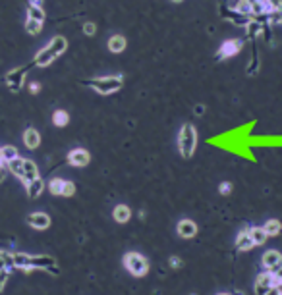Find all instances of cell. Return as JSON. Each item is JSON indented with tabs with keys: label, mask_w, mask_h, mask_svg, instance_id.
Listing matches in <instances>:
<instances>
[{
	"label": "cell",
	"mask_w": 282,
	"mask_h": 295,
	"mask_svg": "<svg viewBox=\"0 0 282 295\" xmlns=\"http://www.w3.org/2000/svg\"><path fill=\"white\" fill-rule=\"evenodd\" d=\"M0 289H2V287H0Z\"/></svg>",
	"instance_id": "obj_43"
},
{
	"label": "cell",
	"mask_w": 282,
	"mask_h": 295,
	"mask_svg": "<svg viewBox=\"0 0 282 295\" xmlns=\"http://www.w3.org/2000/svg\"><path fill=\"white\" fill-rule=\"evenodd\" d=\"M245 31H247L249 39H257L263 33V23H259L257 19H252V21L245 25Z\"/></svg>",
	"instance_id": "obj_23"
},
{
	"label": "cell",
	"mask_w": 282,
	"mask_h": 295,
	"mask_svg": "<svg viewBox=\"0 0 282 295\" xmlns=\"http://www.w3.org/2000/svg\"><path fill=\"white\" fill-rule=\"evenodd\" d=\"M6 168H8L14 176H18V178L21 180V176H23V158H20V156L14 158V160H10L8 164H6Z\"/></svg>",
	"instance_id": "obj_22"
},
{
	"label": "cell",
	"mask_w": 282,
	"mask_h": 295,
	"mask_svg": "<svg viewBox=\"0 0 282 295\" xmlns=\"http://www.w3.org/2000/svg\"><path fill=\"white\" fill-rule=\"evenodd\" d=\"M25 187H27V195L29 197H33V199H37L41 193L45 191V181L41 180V178H37V180L29 181V183H25Z\"/></svg>",
	"instance_id": "obj_19"
},
{
	"label": "cell",
	"mask_w": 282,
	"mask_h": 295,
	"mask_svg": "<svg viewBox=\"0 0 282 295\" xmlns=\"http://www.w3.org/2000/svg\"><path fill=\"white\" fill-rule=\"evenodd\" d=\"M178 234H180V238H184V239L195 238L197 226H195L194 220H180V222H178Z\"/></svg>",
	"instance_id": "obj_13"
},
{
	"label": "cell",
	"mask_w": 282,
	"mask_h": 295,
	"mask_svg": "<svg viewBox=\"0 0 282 295\" xmlns=\"http://www.w3.org/2000/svg\"><path fill=\"white\" fill-rule=\"evenodd\" d=\"M195 145H197V134H195V127L192 124L182 125L180 135H178V149L182 152L184 158H190L195 151Z\"/></svg>",
	"instance_id": "obj_1"
},
{
	"label": "cell",
	"mask_w": 282,
	"mask_h": 295,
	"mask_svg": "<svg viewBox=\"0 0 282 295\" xmlns=\"http://www.w3.org/2000/svg\"><path fill=\"white\" fill-rule=\"evenodd\" d=\"M56 58H58V56H56V54L52 52V48H50L49 45H47V47L41 48L39 52L35 54V60H33V64H35V66H39V68H47L49 64H52V62H54Z\"/></svg>",
	"instance_id": "obj_10"
},
{
	"label": "cell",
	"mask_w": 282,
	"mask_h": 295,
	"mask_svg": "<svg viewBox=\"0 0 282 295\" xmlns=\"http://www.w3.org/2000/svg\"><path fill=\"white\" fill-rule=\"evenodd\" d=\"M39 178V168L33 160H27L23 158V176H21V181L23 183H29V181L37 180Z\"/></svg>",
	"instance_id": "obj_11"
},
{
	"label": "cell",
	"mask_w": 282,
	"mask_h": 295,
	"mask_svg": "<svg viewBox=\"0 0 282 295\" xmlns=\"http://www.w3.org/2000/svg\"><path fill=\"white\" fill-rule=\"evenodd\" d=\"M29 6H39V8H43V0H29Z\"/></svg>",
	"instance_id": "obj_37"
},
{
	"label": "cell",
	"mask_w": 282,
	"mask_h": 295,
	"mask_svg": "<svg viewBox=\"0 0 282 295\" xmlns=\"http://www.w3.org/2000/svg\"><path fill=\"white\" fill-rule=\"evenodd\" d=\"M257 70H259V58H257V54H253L252 64H247V74L253 76V74H257Z\"/></svg>",
	"instance_id": "obj_31"
},
{
	"label": "cell",
	"mask_w": 282,
	"mask_h": 295,
	"mask_svg": "<svg viewBox=\"0 0 282 295\" xmlns=\"http://www.w3.org/2000/svg\"><path fill=\"white\" fill-rule=\"evenodd\" d=\"M267 295H282V293H280V291H278V287H276V286H272L271 289H269V293H267Z\"/></svg>",
	"instance_id": "obj_36"
},
{
	"label": "cell",
	"mask_w": 282,
	"mask_h": 295,
	"mask_svg": "<svg viewBox=\"0 0 282 295\" xmlns=\"http://www.w3.org/2000/svg\"><path fill=\"white\" fill-rule=\"evenodd\" d=\"M27 18L43 23V21H45V10L39 8V6H29V8H27Z\"/></svg>",
	"instance_id": "obj_27"
},
{
	"label": "cell",
	"mask_w": 282,
	"mask_h": 295,
	"mask_svg": "<svg viewBox=\"0 0 282 295\" xmlns=\"http://www.w3.org/2000/svg\"><path fill=\"white\" fill-rule=\"evenodd\" d=\"M172 2H182V0H172Z\"/></svg>",
	"instance_id": "obj_41"
},
{
	"label": "cell",
	"mask_w": 282,
	"mask_h": 295,
	"mask_svg": "<svg viewBox=\"0 0 282 295\" xmlns=\"http://www.w3.org/2000/svg\"><path fill=\"white\" fill-rule=\"evenodd\" d=\"M242 41L240 39H230V41H224L221 48H218V52H216V58L218 60H224V58H230L234 54H238L240 50H242Z\"/></svg>",
	"instance_id": "obj_6"
},
{
	"label": "cell",
	"mask_w": 282,
	"mask_h": 295,
	"mask_svg": "<svg viewBox=\"0 0 282 295\" xmlns=\"http://www.w3.org/2000/svg\"><path fill=\"white\" fill-rule=\"evenodd\" d=\"M230 295H245V293H243L242 289H234V291H232Z\"/></svg>",
	"instance_id": "obj_39"
},
{
	"label": "cell",
	"mask_w": 282,
	"mask_h": 295,
	"mask_svg": "<svg viewBox=\"0 0 282 295\" xmlns=\"http://www.w3.org/2000/svg\"><path fill=\"white\" fill-rule=\"evenodd\" d=\"M20 154H18V149L16 147H12V145H6V147H0V162L6 166L10 160L14 158H18Z\"/></svg>",
	"instance_id": "obj_18"
},
{
	"label": "cell",
	"mask_w": 282,
	"mask_h": 295,
	"mask_svg": "<svg viewBox=\"0 0 282 295\" xmlns=\"http://www.w3.org/2000/svg\"><path fill=\"white\" fill-rule=\"evenodd\" d=\"M12 263H14V268L31 270V255H25V253H14V255H12Z\"/></svg>",
	"instance_id": "obj_17"
},
{
	"label": "cell",
	"mask_w": 282,
	"mask_h": 295,
	"mask_svg": "<svg viewBox=\"0 0 282 295\" xmlns=\"http://www.w3.org/2000/svg\"><path fill=\"white\" fill-rule=\"evenodd\" d=\"M31 268H37V270L50 272L52 276H58L60 274V268H58L56 258L49 257V255H37V257H31Z\"/></svg>",
	"instance_id": "obj_4"
},
{
	"label": "cell",
	"mask_w": 282,
	"mask_h": 295,
	"mask_svg": "<svg viewBox=\"0 0 282 295\" xmlns=\"http://www.w3.org/2000/svg\"><path fill=\"white\" fill-rule=\"evenodd\" d=\"M126 37H122V35H112V37L108 39V50L110 52H114V54H120V52H124L126 50Z\"/></svg>",
	"instance_id": "obj_16"
},
{
	"label": "cell",
	"mask_w": 282,
	"mask_h": 295,
	"mask_svg": "<svg viewBox=\"0 0 282 295\" xmlns=\"http://www.w3.org/2000/svg\"><path fill=\"white\" fill-rule=\"evenodd\" d=\"M89 85H93V89L101 93V95H112L120 91V87L124 83V77L122 76H103V77H95L87 81Z\"/></svg>",
	"instance_id": "obj_2"
},
{
	"label": "cell",
	"mask_w": 282,
	"mask_h": 295,
	"mask_svg": "<svg viewBox=\"0 0 282 295\" xmlns=\"http://www.w3.org/2000/svg\"><path fill=\"white\" fill-rule=\"evenodd\" d=\"M249 236H252V239H253V243L255 245H263L265 241H267V234H265V230L263 228H249Z\"/></svg>",
	"instance_id": "obj_24"
},
{
	"label": "cell",
	"mask_w": 282,
	"mask_h": 295,
	"mask_svg": "<svg viewBox=\"0 0 282 295\" xmlns=\"http://www.w3.org/2000/svg\"><path fill=\"white\" fill-rule=\"evenodd\" d=\"M41 29H43V23L41 21H35V19H25V31L29 33V35H39Z\"/></svg>",
	"instance_id": "obj_28"
},
{
	"label": "cell",
	"mask_w": 282,
	"mask_h": 295,
	"mask_svg": "<svg viewBox=\"0 0 282 295\" xmlns=\"http://www.w3.org/2000/svg\"><path fill=\"white\" fill-rule=\"evenodd\" d=\"M274 278H272L271 272H265V274H259L257 280H255V295H267L269 289L274 286Z\"/></svg>",
	"instance_id": "obj_8"
},
{
	"label": "cell",
	"mask_w": 282,
	"mask_h": 295,
	"mask_svg": "<svg viewBox=\"0 0 282 295\" xmlns=\"http://www.w3.org/2000/svg\"><path fill=\"white\" fill-rule=\"evenodd\" d=\"M263 230H265L267 236H278L280 230H282V224L278 222V220H269V222L263 226Z\"/></svg>",
	"instance_id": "obj_25"
},
{
	"label": "cell",
	"mask_w": 282,
	"mask_h": 295,
	"mask_svg": "<svg viewBox=\"0 0 282 295\" xmlns=\"http://www.w3.org/2000/svg\"><path fill=\"white\" fill-rule=\"evenodd\" d=\"M263 267L267 268L271 274H274L276 270H280L282 268V255L278 251H267V253L263 255Z\"/></svg>",
	"instance_id": "obj_7"
},
{
	"label": "cell",
	"mask_w": 282,
	"mask_h": 295,
	"mask_svg": "<svg viewBox=\"0 0 282 295\" xmlns=\"http://www.w3.org/2000/svg\"><path fill=\"white\" fill-rule=\"evenodd\" d=\"M274 286L278 287V291H280V293H282V282H276V284H274Z\"/></svg>",
	"instance_id": "obj_40"
},
{
	"label": "cell",
	"mask_w": 282,
	"mask_h": 295,
	"mask_svg": "<svg viewBox=\"0 0 282 295\" xmlns=\"http://www.w3.org/2000/svg\"><path fill=\"white\" fill-rule=\"evenodd\" d=\"M25 76H27V68H18V70H12L8 72V76H6V85L10 91H20L23 83H25Z\"/></svg>",
	"instance_id": "obj_5"
},
{
	"label": "cell",
	"mask_w": 282,
	"mask_h": 295,
	"mask_svg": "<svg viewBox=\"0 0 282 295\" xmlns=\"http://www.w3.org/2000/svg\"><path fill=\"white\" fill-rule=\"evenodd\" d=\"M49 47L52 48V52H54L56 56H60V54L66 52V48H68V41H66L64 37H54L49 43Z\"/></svg>",
	"instance_id": "obj_21"
},
{
	"label": "cell",
	"mask_w": 282,
	"mask_h": 295,
	"mask_svg": "<svg viewBox=\"0 0 282 295\" xmlns=\"http://www.w3.org/2000/svg\"><path fill=\"white\" fill-rule=\"evenodd\" d=\"M230 191H232V183H228V181H226V183L221 185V193H223V195H228Z\"/></svg>",
	"instance_id": "obj_33"
},
{
	"label": "cell",
	"mask_w": 282,
	"mask_h": 295,
	"mask_svg": "<svg viewBox=\"0 0 282 295\" xmlns=\"http://www.w3.org/2000/svg\"><path fill=\"white\" fill-rule=\"evenodd\" d=\"M29 91H31V93H39L41 85L37 83V81H31V83H29Z\"/></svg>",
	"instance_id": "obj_34"
},
{
	"label": "cell",
	"mask_w": 282,
	"mask_h": 295,
	"mask_svg": "<svg viewBox=\"0 0 282 295\" xmlns=\"http://www.w3.org/2000/svg\"><path fill=\"white\" fill-rule=\"evenodd\" d=\"M91 160V154H89L85 149H74V151L68 154V162L76 168H85Z\"/></svg>",
	"instance_id": "obj_9"
},
{
	"label": "cell",
	"mask_w": 282,
	"mask_h": 295,
	"mask_svg": "<svg viewBox=\"0 0 282 295\" xmlns=\"http://www.w3.org/2000/svg\"><path fill=\"white\" fill-rule=\"evenodd\" d=\"M72 195H76V185H74V181L64 180V185H62V197H72Z\"/></svg>",
	"instance_id": "obj_30"
},
{
	"label": "cell",
	"mask_w": 282,
	"mask_h": 295,
	"mask_svg": "<svg viewBox=\"0 0 282 295\" xmlns=\"http://www.w3.org/2000/svg\"><path fill=\"white\" fill-rule=\"evenodd\" d=\"M52 122H54V125H58V127L68 125V122H70L68 112H66V110H56V112L52 114Z\"/></svg>",
	"instance_id": "obj_26"
},
{
	"label": "cell",
	"mask_w": 282,
	"mask_h": 295,
	"mask_svg": "<svg viewBox=\"0 0 282 295\" xmlns=\"http://www.w3.org/2000/svg\"><path fill=\"white\" fill-rule=\"evenodd\" d=\"M23 143H25V147L27 149H37L41 145V135L37 129H33V127H29V129H25V134H23Z\"/></svg>",
	"instance_id": "obj_15"
},
{
	"label": "cell",
	"mask_w": 282,
	"mask_h": 295,
	"mask_svg": "<svg viewBox=\"0 0 282 295\" xmlns=\"http://www.w3.org/2000/svg\"><path fill=\"white\" fill-rule=\"evenodd\" d=\"M31 228L35 230H47L50 226V218L49 214H45V212H33L29 218H27Z\"/></svg>",
	"instance_id": "obj_12"
},
{
	"label": "cell",
	"mask_w": 282,
	"mask_h": 295,
	"mask_svg": "<svg viewBox=\"0 0 282 295\" xmlns=\"http://www.w3.org/2000/svg\"><path fill=\"white\" fill-rule=\"evenodd\" d=\"M62 185H64V180L62 178H54L49 183V191L52 195H62Z\"/></svg>",
	"instance_id": "obj_29"
},
{
	"label": "cell",
	"mask_w": 282,
	"mask_h": 295,
	"mask_svg": "<svg viewBox=\"0 0 282 295\" xmlns=\"http://www.w3.org/2000/svg\"><path fill=\"white\" fill-rule=\"evenodd\" d=\"M170 267H172V268H180V267H182V260H180L178 257H172V258H170Z\"/></svg>",
	"instance_id": "obj_35"
},
{
	"label": "cell",
	"mask_w": 282,
	"mask_h": 295,
	"mask_svg": "<svg viewBox=\"0 0 282 295\" xmlns=\"http://www.w3.org/2000/svg\"><path fill=\"white\" fill-rule=\"evenodd\" d=\"M83 33L89 35V37H93L95 33H97V25L93 23V21H87V23H83Z\"/></svg>",
	"instance_id": "obj_32"
},
{
	"label": "cell",
	"mask_w": 282,
	"mask_h": 295,
	"mask_svg": "<svg viewBox=\"0 0 282 295\" xmlns=\"http://www.w3.org/2000/svg\"><path fill=\"white\" fill-rule=\"evenodd\" d=\"M255 243H253L252 236H249V230H243L238 234V238H236V249L238 251H249Z\"/></svg>",
	"instance_id": "obj_14"
},
{
	"label": "cell",
	"mask_w": 282,
	"mask_h": 295,
	"mask_svg": "<svg viewBox=\"0 0 282 295\" xmlns=\"http://www.w3.org/2000/svg\"><path fill=\"white\" fill-rule=\"evenodd\" d=\"M203 112H205V106H201V105L195 106V114H203Z\"/></svg>",
	"instance_id": "obj_38"
},
{
	"label": "cell",
	"mask_w": 282,
	"mask_h": 295,
	"mask_svg": "<svg viewBox=\"0 0 282 295\" xmlns=\"http://www.w3.org/2000/svg\"><path fill=\"white\" fill-rule=\"evenodd\" d=\"M124 265H126L128 272L134 274V276H145L147 270H149V263L143 255L139 253H128L124 257Z\"/></svg>",
	"instance_id": "obj_3"
},
{
	"label": "cell",
	"mask_w": 282,
	"mask_h": 295,
	"mask_svg": "<svg viewBox=\"0 0 282 295\" xmlns=\"http://www.w3.org/2000/svg\"><path fill=\"white\" fill-rule=\"evenodd\" d=\"M112 214H114V220H116L118 224H126L128 220L132 218V210L126 205H118Z\"/></svg>",
	"instance_id": "obj_20"
},
{
	"label": "cell",
	"mask_w": 282,
	"mask_h": 295,
	"mask_svg": "<svg viewBox=\"0 0 282 295\" xmlns=\"http://www.w3.org/2000/svg\"><path fill=\"white\" fill-rule=\"evenodd\" d=\"M218 295H230V293H218Z\"/></svg>",
	"instance_id": "obj_42"
}]
</instances>
